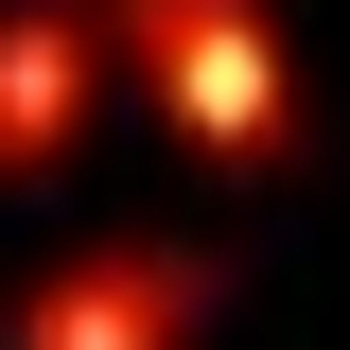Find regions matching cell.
<instances>
[{
	"mask_svg": "<svg viewBox=\"0 0 350 350\" xmlns=\"http://www.w3.org/2000/svg\"><path fill=\"white\" fill-rule=\"evenodd\" d=\"M140 18V70H158L175 123H211V140H262L280 123V53H262L245 0H123Z\"/></svg>",
	"mask_w": 350,
	"mask_h": 350,
	"instance_id": "1",
	"label": "cell"
},
{
	"mask_svg": "<svg viewBox=\"0 0 350 350\" xmlns=\"http://www.w3.org/2000/svg\"><path fill=\"white\" fill-rule=\"evenodd\" d=\"M88 105V18L70 0H36V18H0V158H36V140H70Z\"/></svg>",
	"mask_w": 350,
	"mask_h": 350,
	"instance_id": "2",
	"label": "cell"
}]
</instances>
